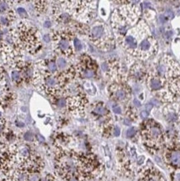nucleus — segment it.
I'll list each match as a JSON object with an SVG mask.
<instances>
[{"instance_id": "f257e3e1", "label": "nucleus", "mask_w": 180, "mask_h": 181, "mask_svg": "<svg viewBox=\"0 0 180 181\" xmlns=\"http://www.w3.org/2000/svg\"><path fill=\"white\" fill-rule=\"evenodd\" d=\"M140 15V8L135 4H124L115 9L112 14L111 23L117 40L122 39L136 24Z\"/></svg>"}, {"instance_id": "f03ea898", "label": "nucleus", "mask_w": 180, "mask_h": 181, "mask_svg": "<svg viewBox=\"0 0 180 181\" xmlns=\"http://www.w3.org/2000/svg\"><path fill=\"white\" fill-rule=\"evenodd\" d=\"M9 33L14 44L30 54H35L41 46L38 30L28 23H20Z\"/></svg>"}, {"instance_id": "7ed1b4c3", "label": "nucleus", "mask_w": 180, "mask_h": 181, "mask_svg": "<svg viewBox=\"0 0 180 181\" xmlns=\"http://www.w3.org/2000/svg\"><path fill=\"white\" fill-rule=\"evenodd\" d=\"M152 36L149 28L144 20H140L135 26L130 28L122 39H118V43L126 52L135 58L138 46L144 39Z\"/></svg>"}, {"instance_id": "20e7f679", "label": "nucleus", "mask_w": 180, "mask_h": 181, "mask_svg": "<svg viewBox=\"0 0 180 181\" xmlns=\"http://www.w3.org/2000/svg\"><path fill=\"white\" fill-rule=\"evenodd\" d=\"M62 6L72 18L87 24L96 16V1H61Z\"/></svg>"}, {"instance_id": "39448f33", "label": "nucleus", "mask_w": 180, "mask_h": 181, "mask_svg": "<svg viewBox=\"0 0 180 181\" xmlns=\"http://www.w3.org/2000/svg\"><path fill=\"white\" fill-rule=\"evenodd\" d=\"M51 42L55 53L60 54V57L71 58L74 54L73 40L75 33L69 28H64L61 30L51 33Z\"/></svg>"}, {"instance_id": "423d86ee", "label": "nucleus", "mask_w": 180, "mask_h": 181, "mask_svg": "<svg viewBox=\"0 0 180 181\" xmlns=\"http://www.w3.org/2000/svg\"><path fill=\"white\" fill-rule=\"evenodd\" d=\"M92 44L98 49L108 52L114 48L115 40L109 27L101 21H97L89 28L88 35Z\"/></svg>"}, {"instance_id": "0eeeda50", "label": "nucleus", "mask_w": 180, "mask_h": 181, "mask_svg": "<svg viewBox=\"0 0 180 181\" xmlns=\"http://www.w3.org/2000/svg\"><path fill=\"white\" fill-rule=\"evenodd\" d=\"M158 77L164 78L167 82L171 78L180 76V67L179 64L169 55H164L153 64L150 69Z\"/></svg>"}, {"instance_id": "6e6552de", "label": "nucleus", "mask_w": 180, "mask_h": 181, "mask_svg": "<svg viewBox=\"0 0 180 181\" xmlns=\"http://www.w3.org/2000/svg\"><path fill=\"white\" fill-rule=\"evenodd\" d=\"M143 141L149 148H158L164 142V135L161 126L157 122L148 120L143 124L141 129Z\"/></svg>"}, {"instance_id": "1a4fd4ad", "label": "nucleus", "mask_w": 180, "mask_h": 181, "mask_svg": "<svg viewBox=\"0 0 180 181\" xmlns=\"http://www.w3.org/2000/svg\"><path fill=\"white\" fill-rule=\"evenodd\" d=\"M102 70L109 79L114 83H125L127 73L123 64L117 59H110L104 62L101 65Z\"/></svg>"}, {"instance_id": "9d476101", "label": "nucleus", "mask_w": 180, "mask_h": 181, "mask_svg": "<svg viewBox=\"0 0 180 181\" xmlns=\"http://www.w3.org/2000/svg\"><path fill=\"white\" fill-rule=\"evenodd\" d=\"M77 78H93L96 76L97 64L87 55L81 57L78 64L75 65Z\"/></svg>"}, {"instance_id": "9b49d317", "label": "nucleus", "mask_w": 180, "mask_h": 181, "mask_svg": "<svg viewBox=\"0 0 180 181\" xmlns=\"http://www.w3.org/2000/svg\"><path fill=\"white\" fill-rule=\"evenodd\" d=\"M165 88L166 90H163L158 94L160 100L164 103H173L180 99V76L169 80Z\"/></svg>"}, {"instance_id": "f8f14e48", "label": "nucleus", "mask_w": 180, "mask_h": 181, "mask_svg": "<svg viewBox=\"0 0 180 181\" xmlns=\"http://www.w3.org/2000/svg\"><path fill=\"white\" fill-rule=\"evenodd\" d=\"M88 104V100L86 95L83 93L75 96L67 98V107L72 115L75 116H83L84 115V110Z\"/></svg>"}, {"instance_id": "ddd939ff", "label": "nucleus", "mask_w": 180, "mask_h": 181, "mask_svg": "<svg viewBox=\"0 0 180 181\" xmlns=\"http://www.w3.org/2000/svg\"><path fill=\"white\" fill-rule=\"evenodd\" d=\"M110 98L118 102H126L131 98V89L125 83H114L109 88Z\"/></svg>"}, {"instance_id": "4468645a", "label": "nucleus", "mask_w": 180, "mask_h": 181, "mask_svg": "<svg viewBox=\"0 0 180 181\" xmlns=\"http://www.w3.org/2000/svg\"><path fill=\"white\" fill-rule=\"evenodd\" d=\"M148 70L146 67L139 62L133 61L131 64L129 69V77L133 80L138 82H144L146 81Z\"/></svg>"}, {"instance_id": "2eb2a0df", "label": "nucleus", "mask_w": 180, "mask_h": 181, "mask_svg": "<svg viewBox=\"0 0 180 181\" xmlns=\"http://www.w3.org/2000/svg\"><path fill=\"white\" fill-rule=\"evenodd\" d=\"M148 87L151 91H161V89H164L167 85V81L164 78L158 77V75L153 73L151 69L148 71L146 81Z\"/></svg>"}, {"instance_id": "dca6fc26", "label": "nucleus", "mask_w": 180, "mask_h": 181, "mask_svg": "<svg viewBox=\"0 0 180 181\" xmlns=\"http://www.w3.org/2000/svg\"><path fill=\"white\" fill-rule=\"evenodd\" d=\"M139 181H165V180L157 169L146 167L139 171Z\"/></svg>"}, {"instance_id": "f3484780", "label": "nucleus", "mask_w": 180, "mask_h": 181, "mask_svg": "<svg viewBox=\"0 0 180 181\" xmlns=\"http://www.w3.org/2000/svg\"><path fill=\"white\" fill-rule=\"evenodd\" d=\"M165 160L167 164L174 168H180V147L171 146L165 152Z\"/></svg>"}, {"instance_id": "a211bd4d", "label": "nucleus", "mask_w": 180, "mask_h": 181, "mask_svg": "<svg viewBox=\"0 0 180 181\" xmlns=\"http://www.w3.org/2000/svg\"><path fill=\"white\" fill-rule=\"evenodd\" d=\"M164 114L166 119L169 122L178 121V115L175 111L174 105H168L164 109Z\"/></svg>"}, {"instance_id": "6ab92c4d", "label": "nucleus", "mask_w": 180, "mask_h": 181, "mask_svg": "<svg viewBox=\"0 0 180 181\" xmlns=\"http://www.w3.org/2000/svg\"><path fill=\"white\" fill-rule=\"evenodd\" d=\"M93 113L95 115L98 116V118L109 115V110L104 106V104L103 103H97L96 104H94Z\"/></svg>"}, {"instance_id": "aec40b11", "label": "nucleus", "mask_w": 180, "mask_h": 181, "mask_svg": "<svg viewBox=\"0 0 180 181\" xmlns=\"http://www.w3.org/2000/svg\"><path fill=\"white\" fill-rule=\"evenodd\" d=\"M35 10L38 13H44L47 9V2L44 1H37V2H33Z\"/></svg>"}, {"instance_id": "412c9836", "label": "nucleus", "mask_w": 180, "mask_h": 181, "mask_svg": "<svg viewBox=\"0 0 180 181\" xmlns=\"http://www.w3.org/2000/svg\"><path fill=\"white\" fill-rule=\"evenodd\" d=\"M12 79L16 83L21 82L23 79V75L21 74V69H14L11 72Z\"/></svg>"}, {"instance_id": "4be33fe9", "label": "nucleus", "mask_w": 180, "mask_h": 181, "mask_svg": "<svg viewBox=\"0 0 180 181\" xmlns=\"http://www.w3.org/2000/svg\"><path fill=\"white\" fill-rule=\"evenodd\" d=\"M56 64H57V66H58V69H59L60 70H62V71L65 70L67 65H68L67 59H66L65 58H64V57H59L57 59Z\"/></svg>"}, {"instance_id": "5701e85b", "label": "nucleus", "mask_w": 180, "mask_h": 181, "mask_svg": "<svg viewBox=\"0 0 180 181\" xmlns=\"http://www.w3.org/2000/svg\"><path fill=\"white\" fill-rule=\"evenodd\" d=\"M16 13H17V14H18V16L20 17L21 18H23V19H25V18H28V12L26 11V9H25V8H22V7L17 8Z\"/></svg>"}, {"instance_id": "b1692460", "label": "nucleus", "mask_w": 180, "mask_h": 181, "mask_svg": "<svg viewBox=\"0 0 180 181\" xmlns=\"http://www.w3.org/2000/svg\"><path fill=\"white\" fill-rule=\"evenodd\" d=\"M8 2H4V1H0V13H5L9 8V4H8Z\"/></svg>"}, {"instance_id": "393cba45", "label": "nucleus", "mask_w": 180, "mask_h": 181, "mask_svg": "<svg viewBox=\"0 0 180 181\" xmlns=\"http://www.w3.org/2000/svg\"><path fill=\"white\" fill-rule=\"evenodd\" d=\"M73 47H74V50L78 52L81 51L83 49V44L81 43V41L78 39V38L75 37V39L73 40Z\"/></svg>"}, {"instance_id": "a878e982", "label": "nucleus", "mask_w": 180, "mask_h": 181, "mask_svg": "<svg viewBox=\"0 0 180 181\" xmlns=\"http://www.w3.org/2000/svg\"><path fill=\"white\" fill-rule=\"evenodd\" d=\"M6 33H8V32L6 31V27H4L3 25L0 24V43L3 42Z\"/></svg>"}, {"instance_id": "bb28decb", "label": "nucleus", "mask_w": 180, "mask_h": 181, "mask_svg": "<svg viewBox=\"0 0 180 181\" xmlns=\"http://www.w3.org/2000/svg\"><path fill=\"white\" fill-rule=\"evenodd\" d=\"M23 138H24V139H25L26 141H33V134H32L31 132L28 131V132H26L25 134H24V135H23Z\"/></svg>"}, {"instance_id": "cd10ccee", "label": "nucleus", "mask_w": 180, "mask_h": 181, "mask_svg": "<svg viewBox=\"0 0 180 181\" xmlns=\"http://www.w3.org/2000/svg\"><path fill=\"white\" fill-rule=\"evenodd\" d=\"M135 134H136V129L135 128H130L127 131V137L133 138L135 135Z\"/></svg>"}, {"instance_id": "c85d7f7f", "label": "nucleus", "mask_w": 180, "mask_h": 181, "mask_svg": "<svg viewBox=\"0 0 180 181\" xmlns=\"http://www.w3.org/2000/svg\"><path fill=\"white\" fill-rule=\"evenodd\" d=\"M172 179H173V181H180V171L174 172L172 175Z\"/></svg>"}, {"instance_id": "c756f323", "label": "nucleus", "mask_w": 180, "mask_h": 181, "mask_svg": "<svg viewBox=\"0 0 180 181\" xmlns=\"http://www.w3.org/2000/svg\"><path fill=\"white\" fill-rule=\"evenodd\" d=\"M113 111L114 112L115 114H117V115L122 114V109H121V107L119 106V105H117V104L113 106Z\"/></svg>"}, {"instance_id": "7c9ffc66", "label": "nucleus", "mask_w": 180, "mask_h": 181, "mask_svg": "<svg viewBox=\"0 0 180 181\" xmlns=\"http://www.w3.org/2000/svg\"><path fill=\"white\" fill-rule=\"evenodd\" d=\"M174 107L175 111L177 113V115H178V120H179L180 122V103L179 104H174Z\"/></svg>"}, {"instance_id": "2f4dec72", "label": "nucleus", "mask_w": 180, "mask_h": 181, "mask_svg": "<svg viewBox=\"0 0 180 181\" xmlns=\"http://www.w3.org/2000/svg\"><path fill=\"white\" fill-rule=\"evenodd\" d=\"M113 133H114V136H116V137L119 136L120 129L118 126H115L114 128V129H113Z\"/></svg>"}, {"instance_id": "473e14b6", "label": "nucleus", "mask_w": 180, "mask_h": 181, "mask_svg": "<svg viewBox=\"0 0 180 181\" xmlns=\"http://www.w3.org/2000/svg\"><path fill=\"white\" fill-rule=\"evenodd\" d=\"M44 40L46 43H50L51 42V37L49 34H46L44 36Z\"/></svg>"}, {"instance_id": "72a5a7b5", "label": "nucleus", "mask_w": 180, "mask_h": 181, "mask_svg": "<svg viewBox=\"0 0 180 181\" xmlns=\"http://www.w3.org/2000/svg\"><path fill=\"white\" fill-rule=\"evenodd\" d=\"M44 26L45 28H50L51 26H52V23H51V22H50V21H49V20H48V21H45V22H44Z\"/></svg>"}, {"instance_id": "f704fd0d", "label": "nucleus", "mask_w": 180, "mask_h": 181, "mask_svg": "<svg viewBox=\"0 0 180 181\" xmlns=\"http://www.w3.org/2000/svg\"><path fill=\"white\" fill-rule=\"evenodd\" d=\"M131 122L132 121L130 120L129 119H128V118H125L124 121V123L125 125H130V124H131Z\"/></svg>"}, {"instance_id": "c9c22d12", "label": "nucleus", "mask_w": 180, "mask_h": 181, "mask_svg": "<svg viewBox=\"0 0 180 181\" xmlns=\"http://www.w3.org/2000/svg\"><path fill=\"white\" fill-rule=\"evenodd\" d=\"M133 104H134V105L135 106H137V107H139V106H141V103L138 100V99H134L133 100Z\"/></svg>"}, {"instance_id": "e433bc0d", "label": "nucleus", "mask_w": 180, "mask_h": 181, "mask_svg": "<svg viewBox=\"0 0 180 181\" xmlns=\"http://www.w3.org/2000/svg\"><path fill=\"white\" fill-rule=\"evenodd\" d=\"M148 114L147 111H143V112H141V116H142L143 118H148Z\"/></svg>"}, {"instance_id": "4c0bfd02", "label": "nucleus", "mask_w": 180, "mask_h": 181, "mask_svg": "<svg viewBox=\"0 0 180 181\" xmlns=\"http://www.w3.org/2000/svg\"><path fill=\"white\" fill-rule=\"evenodd\" d=\"M152 108H153V106H152L151 104H147V105H146V109H147V112H148V111L151 110Z\"/></svg>"}, {"instance_id": "58836bf2", "label": "nucleus", "mask_w": 180, "mask_h": 181, "mask_svg": "<svg viewBox=\"0 0 180 181\" xmlns=\"http://www.w3.org/2000/svg\"><path fill=\"white\" fill-rule=\"evenodd\" d=\"M38 139H39V140H41V141H43V142L44 141V137H43V136H41V135H38Z\"/></svg>"}]
</instances>
